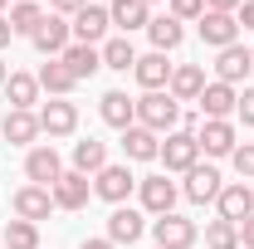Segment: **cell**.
Listing matches in <instances>:
<instances>
[{"mask_svg":"<svg viewBox=\"0 0 254 249\" xmlns=\"http://www.w3.org/2000/svg\"><path fill=\"white\" fill-rule=\"evenodd\" d=\"M137 123L147 127V132H176V123H181V103H176V98L166 93V88H161V93H142L137 98Z\"/></svg>","mask_w":254,"mask_h":249,"instance_id":"1","label":"cell"},{"mask_svg":"<svg viewBox=\"0 0 254 249\" xmlns=\"http://www.w3.org/2000/svg\"><path fill=\"white\" fill-rule=\"evenodd\" d=\"M152 235H157V249H190L195 240H200V230H195V220L186 215H157L152 220Z\"/></svg>","mask_w":254,"mask_h":249,"instance_id":"2","label":"cell"},{"mask_svg":"<svg viewBox=\"0 0 254 249\" xmlns=\"http://www.w3.org/2000/svg\"><path fill=\"white\" fill-rule=\"evenodd\" d=\"M161 161H166V171H190V166L200 161V142H195V132H190V127L166 132V142H161Z\"/></svg>","mask_w":254,"mask_h":249,"instance_id":"3","label":"cell"},{"mask_svg":"<svg viewBox=\"0 0 254 249\" xmlns=\"http://www.w3.org/2000/svg\"><path fill=\"white\" fill-rule=\"evenodd\" d=\"M15 220H30V225H39V220H49V210H54V195H49V186H20L15 190Z\"/></svg>","mask_w":254,"mask_h":249,"instance_id":"4","label":"cell"},{"mask_svg":"<svg viewBox=\"0 0 254 249\" xmlns=\"http://www.w3.org/2000/svg\"><path fill=\"white\" fill-rule=\"evenodd\" d=\"M88 176H83V171H64L59 181H54V186H49V195H54V205H59V210H83V205H88Z\"/></svg>","mask_w":254,"mask_h":249,"instance_id":"5","label":"cell"},{"mask_svg":"<svg viewBox=\"0 0 254 249\" xmlns=\"http://www.w3.org/2000/svg\"><path fill=\"white\" fill-rule=\"evenodd\" d=\"M68 34H73V25H64V15H44V20H39V30H34L30 39H34V49H39V54L59 59L64 49H68Z\"/></svg>","mask_w":254,"mask_h":249,"instance_id":"6","label":"cell"},{"mask_svg":"<svg viewBox=\"0 0 254 249\" xmlns=\"http://www.w3.org/2000/svg\"><path fill=\"white\" fill-rule=\"evenodd\" d=\"M171 68L176 63H166V54H137V63H132V73H137V83L147 88V93H161L166 83H171Z\"/></svg>","mask_w":254,"mask_h":249,"instance_id":"7","label":"cell"},{"mask_svg":"<svg viewBox=\"0 0 254 249\" xmlns=\"http://www.w3.org/2000/svg\"><path fill=\"white\" fill-rule=\"evenodd\" d=\"M166 93L176 98V103H195V98L205 93V68H200V63H176Z\"/></svg>","mask_w":254,"mask_h":249,"instance_id":"8","label":"cell"},{"mask_svg":"<svg viewBox=\"0 0 254 249\" xmlns=\"http://www.w3.org/2000/svg\"><path fill=\"white\" fill-rule=\"evenodd\" d=\"M195 25H200V39H205V44H215V49H230V44H235V34H240V20H235V15H225V10H205Z\"/></svg>","mask_w":254,"mask_h":249,"instance_id":"9","label":"cell"},{"mask_svg":"<svg viewBox=\"0 0 254 249\" xmlns=\"http://www.w3.org/2000/svg\"><path fill=\"white\" fill-rule=\"evenodd\" d=\"M73 127H78V108H73L68 98H54V103L39 108V132H49V137H68Z\"/></svg>","mask_w":254,"mask_h":249,"instance_id":"10","label":"cell"},{"mask_svg":"<svg viewBox=\"0 0 254 249\" xmlns=\"http://www.w3.org/2000/svg\"><path fill=\"white\" fill-rule=\"evenodd\" d=\"M25 176H30L34 186H54L64 176V161L54 147H30V156H25Z\"/></svg>","mask_w":254,"mask_h":249,"instance_id":"11","label":"cell"},{"mask_svg":"<svg viewBox=\"0 0 254 249\" xmlns=\"http://www.w3.org/2000/svg\"><path fill=\"white\" fill-rule=\"evenodd\" d=\"M132 186H137V176L127 171V166H103L93 176V190L103 195V200H113V205H123L127 195H132Z\"/></svg>","mask_w":254,"mask_h":249,"instance_id":"12","label":"cell"},{"mask_svg":"<svg viewBox=\"0 0 254 249\" xmlns=\"http://www.w3.org/2000/svg\"><path fill=\"white\" fill-rule=\"evenodd\" d=\"M250 68H254V54L245 44H230V49H220V59H215V83H230L235 88Z\"/></svg>","mask_w":254,"mask_h":249,"instance_id":"13","label":"cell"},{"mask_svg":"<svg viewBox=\"0 0 254 249\" xmlns=\"http://www.w3.org/2000/svg\"><path fill=\"white\" fill-rule=\"evenodd\" d=\"M98 113H103V123L118 127V132H127V127L137 123V98H127L123 88H113V93H103V103H98Z\"/></svg>","mask_w":254,"mask_h":249,"instance_id":"14","label":"cell"},{"mask_svg":"<svg viewBox=\"0 0 254 249\" xmlns=\"http://www.w3.org/2000/svg\"><path fill=\"white\" fill-rule=\"evenodd\" d=\"M195 142H200L205 156H230L240 147V142H235V123H215V118H205V127L195 132Z\"/></svg>","mask_w":254,"mask_h":249,"instance_id":"15","label":"cell"},{"mask_svg":"<svg viewBox=\"0 0 254 249\" xmlns=\"http://www.w3.org/2000/svg\"><path fill=\"white\" fill-rule=\"evenodd\" d=\"M108 20L123 34L147 30V25H152V5H147V0H113V5H108Z\"/></svg>","mask_w":254,"mask_h":249,"instance_id":"16","label":"cell"},{"mask_svg":"<svg viewBox=\"0 0 254 249\" xmlns=\"http://www.w3.org/2000/svg\"><path fill=\"white\" fill-rule=\"evenodd\" d=\"M215 205H220V220H250L254 215V190L245 186V181H235V186H225L220 195H215Z\"/></svg>","mask_w":254,"mask_h":249,"instance_id":"17","label":"cell"},{"mask_svg":"<svg viewBox=\"0 0 254 249\" xmlns=\"http://www.w3.org/2000/svg\"><path fill=\"white\" fill-rule=\"evenodd\" d=\"M0 132H5V142H15V147H30L34 137H39V113L10 108V113L0 118Z\"/></svg>","mask_w":254,"mask_h":249,"instance_id":"18","label":"cell"},{"mask_svg":"<svg viewBox=\"0 0 254 249\" xmlns=\"http://www.w3.org/2000/svg\"><path fill=\"white\" fill-rule=\"evenodd\" d=\"M195 103H200V113H205V118H215V123H230V113H235L240 93H235L230 83H205V93L195 98Z\"/></svg>","mask_w":254,"mask_h":249,"instance_id":"19","label":"cell"},{"mask_svg":"<svg viewBox=\"0 0 254 249\" xmlns=\"http://www.w3.org/2000/svg\"><path fill=\"white\" fill-rule=\"evenodd\" d=\"M220 190H225V186H220V171H215V166H200V161H195V166L186 171V195L195 200V205L215 200Z\"/></svg>","mask_w":254,"mask_h":249,"instance_id":"20","label":"cell"},{"mask_svg":"<svg viewBox=\"0 0 254 249\" xmlns=\"http://www.w3.org/2000/svg\"><path fill=\"white\" fill-rule=\"evenodd\" d=\"M108 25H113V20H108L103 5H83V10L73 15V34H78V44H98V39L108 34Z\"/></svg>","mask_w":254,"mask_h":249,"instance_id":"21","label":"cell"},{"mask_svg":"<svg viewBox=\"0 0 254 249\" xmlns=\"http://www.w3.org/2000/svg\"><path fill=\"white\" fill-rule=\"evenodd\" d=\"M59 59H64V68H68L73 78H93L98 68H103V54H98V44H68Z\"/></svg>","mask_w":254,"mask_h":249,"instance_id":"22","label":"cell"},{"mask_svg":"<svg viewBox=\"0 0 254 249\" xmlns=\"http://www.w3.org/2000/svg\"><path fill=\"white\" fill-rule=\"evenodd\" d=\"M142 205H147L152 215H171V205H176V181L147 176V181H142Z\"/></svg>","mask_w":254,"mask_h":249,"instance_id":"23","label":"cell"},{"mask_svg":"<svg viewBox=\"0 0 254 249\" xmlns=\"http://www.w3.org/2000/svg\"><path fill=\"white\" fill-rule=\"evenodd\" d=\"M123 152L132 156V161H152V156H161V137H157V132H147L142 123H132L123 132Z\"/></svg>","mask_w":254,"mask_h":249,"instance_id":"24","label":"cell"},{"mask_svg":"<svg viewBox=\"0 0 254 249\" xmlns=\"http://www.w3.org/2000/svg\"><path fill=\"white\" fill-rule=\"evenodd\" d=\"M5 98H10V108L34 113V103H39V78H34V73H10V78H5Z\"/></svg>","mask_w":254,"mask_h":249,"instance_id":"25","label":"cell"},{"mask_svg":"<svg viewBox=\"0 0 254 249\" xmlns=\"http://www.w3.org/2000/svg\"><path fill=\"white\" fill-rule=\"evenodd\" d=\"M108 240H113V245H132V240H142V215L127 210V205H118V210L108 215Z\"/></svg>","mask_w":254,"mask_h":249,"instance_id":"26","label":"cell"},{"mask_svg":"<svg viewBox=\"0 0 254 249\" xmlns=\"http://www.w3.org/2000/svg\"><path fill=\"white\" fill-rule=\"evenodd\" d=\"M98 54H103V68H113V73H132V63H137V49H132V39H127V34L108 39Z\"/></svg>","mask_w":254,"mask_h":249,"instance_id":"27","label":"cell"},{"mask_svg":"<svg viewBox=\"0 0 254 249\" xmlns=\"http://www.w3.org/2000/svg\"><path fill=\"white\" fill-rule=\"evenodd\" d=\"M147 34H152V44H157V54H171L181 39H186V30H181V20H171V15H152V25H147Z\"/></svg>","mask_w":254,"mask_h":249,"instance_id":"28","label":"cell"},{"mask_svg":"<svg viewBox=\"0 0 254 249\" xmlns=\"http://www.w3.org/2000/svg\"><path fill=\"white\" fill-rule=\"evenodd\" d=\"M34 78H39V88H44V93H54V98L73 93V83H78V78L64 68V59H49L44 68H39V73H34Z\"/></svg>","mask_w":254,"mask_h":249,"instance_id":"29","label":"cell"},{"mask_svg":"<svg viewBox=\"0 0 254 249\" xmlns=\"http://www.w3.org/2000/svg\"><path fill=\"white\" fill-rule=\"evenodd\" d=\"M103 166H108V147H103V142H93V137H88V142H73V171H83V176H88V171H103Z\"/></svg>","mask_w":254,"mask_h":249,"instance_id":"30","label":"cell"},{"mask_svg":"<svg viewBox=\"0 0 254 249\" xmlns=\"http://www.w3.org/2000/svg\"><path fill=\"white\" fill-rule=\"evenodd\" d=\"M5 20H10V30H15V34H34V30H39V20H44V10H39V0H20Z\"/></svg>","mask_w":254,"mask_h":249,"instance_id":"31","label":"cell"},{"mask_svg":"<svg viewBox=\"0 0 254 249\" xmlns=\"http://www.w3.org/2000/svg\"><path fill=\"white\" fill-rule=\"evenodd\" d=\"M205 245L210 249H240V225L235 220H210L205 225Z\"/></svg>","mask_w":254,"mask_h":249,"instance_id":"32","label":"cell"},{"mask_svg":"<svg viewBox=\"0 0 254 249\" xmlns=\"http://www.w3.org/2000/svg\"><path fill=\"white\" fill-rule=\"evenodd\" d=\"M5 249H39V225L10 220V225H5Z\"/></svg>","mask_w":254,"mask_h":249,"instance_id":"33","label":"cell"},{"mask_svg":"<svg viewBox=\"0 0 254 249\" xmlns=\"http://www.w3.org/2000/svg\"><path fill=\"white\" fill-rule=\"evenodd\" d=\"M200 15H205V0H171V20L186 25V20H200Z\"/></svg>","mask_w":254,"mask_h":249,"instance_id":"34","label":"cell"},{"mask_svg":"<svg viewBox=\"0 0 254 249\" xmlns=\"http://www.w3.org/2000/svg\"><path fill=\"white\" fill-rule=\"evenodd\" d=\"M230 161H235V171H240V176H250V181H254V142L235 147V152H230Z\"/></svg>","mask_w":254,"mask_h":249,"instance_id":"35","label":"cell"},{"mask_svg":"<svg viewBox=\"0 0 254 249\" xmlns=\"http://www.w3.org/2000/svg\"><path fill=\"white\" fill-rule=\"evenodd\" d=\"M235 118H240L245 127H254V88H245V93H240V103H235Z\"/></svg>","mask_w":254,"mask_h":249,"instance_id":"36","label":"cell"},{"mask_svg":"<svg viewBox=\"0 0 254 249\" xmlns=\"http://www.w3.org/2000/svg\"><path fill=\"white\" fill-rule=\"evenodd\" d=\"M83 5H88V0H49V10H54V15H78Z\"/></svg>","mask_w":254,"mask_h":249,"instance_id":"37","label":"cell"},{"mask_svg":"<svg viewBox=\"0 0 254 249\" xmlns=\"http://www.w3.org/2000/svg\"><path fill=\"white\" fill-rule=\"evenodd\" d=\"M235 20H240V25H245V30H254V0H245V5H240V10H235Z\"/></svg>","mask_w":254,"mask_h":249,"instance_id":"38","label":"cell"},{"mask_svg":"<svg viewBox=\"0 0 254 249\" xmlns=\"http://www.w3.org/2000/svg\"><path fill=\"white\" fill-rule=\"evenodd\" d=\"M240 245L254 249V215H250V220H240Z\"/></svg>","mask_w":254,"mask_h":249,"instance_id":"39","label":"cell"},{"mask_svg":"<svg viewBox=\"0 0 254 249\" xmlns=\"http://www.w3.org/2000/svg\"><path fill=\"white\" fill-rule=\"evenodd\" d=\"M245 0H205V10H225V15H235Z\"/></svg>","mask_w":254,"mask_h":249,"instance_id":"40","label":"cell"},{"mask_svg":"<svg viewBox=\"0 0 254 249\" xmlns=\"http://www.w3.org/2000/svg\"><path fill=\"white\" fill-rule=\"evenodd\" d=\"M78 249H118V245H113V240H83Z\"/></svg>","mask_w":254,"mask_h":249,"instance_id":"41","label":"cell"},{"mask_svg":"<svg viewBox=\"0 0 254 249\" xmlns=\"http://www.w3.org/2000/svg\"><path fill=\"white\" fill-rule=\"evenodd\" d=\"M10 34H15V30H10V20H5V15H0V49H5V44H10Z\"/></svg>","mask_w":254,"mask_h":249,"instance_id":"42","label":"cell"},{"mask_svg":"<svg viewBox=\"0 0 254 249\" xmlns=\"http://www.w3.org/2000/svg\"><path fill=\"white\" fill-rule=\"evenodd\" d=\"M5 78H10V73H5V59H0V88H5Z\"/></svg>","mask_w":254,"mask_h":249,"instance_id":"43","label":"cell"},{"mask_svg":"<svg viewBox=\"0 0 254 249\" xmlns=\"http://www.w3.org/2000/svg\"><path fill=\"white\" fill-rule=\"evenodd\" d=\"M0 10H5V0H0Z\"/></svg>","mask_w":254,"mask_h":249,"instance_id":"44","label":"cell"},{"mask_svg":"<svg viewBox=\"0 0 254 249\" xmlns=\"http://www.w3.org/2000/svg\"><path fill=\"white\" fill-rule=\"evenodd\" d=\"M147 5H157V0H147Z\"/></svg>","mask_w":254,"mask_h":249,"instance_id":"45","label":"cell"}]
</instances>
